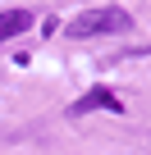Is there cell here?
<instances>
[{
  "label": "cell",
  "mask_w": 151,
  "mask_h": 155,
  "mask_svg": "<svg viewBox=\"0 0 151 155\" xmlns=\"http://www.w3.org/2000/svg\"><path fill=\"white\" fill-rule=\"evenodd\" d=\"M133 28V18H128V9H119V5H96V9H83V14H73V23L64 28L69 37H115V32H128Z\"/></svg>",
  "instance_id": "1"
},
{
  "label": "cell",
  "mask_w": 151,
  "mask_h": 155,
  "mask_svg": "<svg viewBox=\"0 0 151 155\" xmlns=\"http://www.w3.org/2000/svg\"><path fill=\"white\" fill-rule=\"evenodd\" d=\"M92 110H110V114H124V101H119L110 87H92L83 101H73V105H69V119H83V114H92Z\"/></svg>",
  "instance_id": "2"
},
{
  "label": "cell",
  "mask_w": 151,
  "mask_h": 155,
  "mask_svg": "<svg viewBox=\"0 0 151 155\" xmlns=\"http://www.w3.org/2000/svg\"><path fill=\"white\" fill-rule=\"evenodd\" d=\"M28 28H32V14H28V9H5V14H0V46L14 41V37L28 32Z\"/></svg>",
  "instance_id": "3"
}]
</instances>
